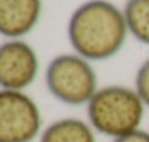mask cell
I'll list each match as a JSON object with an SVG mask.
<instances>
[{"label":"cell","mask_w":149,"mask_h":142,"mask_svg":"<svg viewBox=\"0 0 149 142\" xmlns=\"http://www.w3.org/2000/svg\"><path fill=\"white\" fill-rule=\"evenodd\" d=\"M123 12L107 0H90L75 9L68 22V39L86 59L101 61L116 55L126 41Z\"/></svg>","instance_id":"obj_1"},{"label":"cell","mask_w":149,"mask_h":142,"mask_svg":"<svg viewBox=\"0 0 149 142\" xmlns=\"http://www.w3.org/2000/svg\"><path fill=\"white\" fill-rule=\"evenodd\" d=\"M145 104L136 90L123 86L100 89L88 101L91 126L103 135L120 138L139 129Z\"/></svg>","instance_id":"obj_2"},{"label":"cell","mask_w":149,"mask_h":142,"mask_svg":"<svg viewBox=\"0 0 149 142\" xmlns=\"http://www.w3.org/2000/svg\"><path fill=\"white\" fill-rule=\"evenodd\" d=\"M45 81L51 94L70 106L88 103L97 92L96 71L78 54L55 57L47 68Z\"/></svg>","instance_id":"obj_3"},{"label":"cell","mask_w":149,"mask_h":142,"mask_svg":"<svg viewBox=\"0 0 149 142\" xmlns=\"http://www.w3.org/2000/svg\"><path fill=\"white\" fill-rule=\"evenodd\" d=\"M41 122L39 107L28 94L0 90V142H32Z\"/></svg>","instance_id":"obj_4"},{"label":"cell","mask_w":149,"mask_h":142,"mask_svg":"<svg viewBox=\"0 0 149 142\" xmlns=\"http://www.w3.org/2000/svg\"><path fill=\"white\" fill-rule=\"evenodd\" d=\"M39 70V59L29 44L10 39L0 45V87L22 92L33 83Z\"/></svg>","instance_id":"obj_5"},{"label":"cell","mask_w":149,"mask_h":142,"mask_svg":"<svg viewBox=\"0 0 149 142\" xmlns=\"http://www.w3.org/2000/svg\"><path fill=\"white\" fill-rule=\"evenodd\" d=\"M41 0H0V35L19 39L29 34L41 17Z\"/></svg>","instance_id":"obj_6"},{"label":"cell","mask_w":149,"mask_h":142,"mask_svg":"<svg viewBox=\"0 0 149 142\" xmlns=\"http://www.w3.org/2000/svg\"><path fill=\"white\" fill-rule=\"evenodd\" d=\"M41 142H96L93 129L81 119L67 118L51 123Z\"/></svg>","instance_id":"obj_7"},{"label":"cell","mask_w":149,"mask_h":142,"mask_svg":"<svg viewBox=\"0 0 149 142\" xmlns=\"http://www.w3.org/2000/svg\"><path fill=\"white\" fill-rule=\"evenodd\" d=\"M123 15L127 31L139 42L149 45V0H127Z\"/></svg>","instance_id":"obj_8"},{"label":"cell","mask_w":149,"mask_h":142,"mask_svg":"<svg viewBox=\"0 0 149 142\" xmlns=\"http://www.w3.org/2000/svg\"><path fill=\"white\" fill-rule=\"evenodd\" d=\"M135 84H136V93L139 94L143 104L149 107V58L139 67Z\"/></svg>","instance_id":"obj_9"},{"label":"cell","mask_w":149,"mask_h":142,"mask_svg":"<svg viewBox=\"0 0 149 142\" xmlns=\"http://www.w3.org/2000/svg\"><path fill=\"white\" fill-rule=\"evenodd\" d=\"M113 142H149V134L145 131H135L129 135H125V136H120V138H116Z\"/></svg>","instance_id":"obj_10"}]
</instances>
